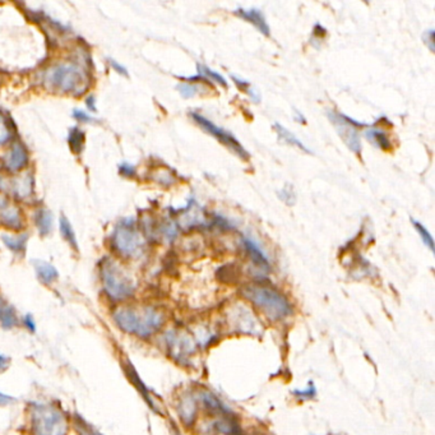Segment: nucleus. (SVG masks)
<instances>
[{
  "mask_svg": "<svg viewBox=\"0 0 435 435\" xmlns=\"http://www.w3.org/2000/svg\"><path fill=\"white\" fill-rule=\"evenodd\" d=\"M14 193L21 198H27L32 193V178L26 175L23 178L15 180L13 184Z\"/></svg>",
  "mask_w": 435,
  "mask_h": 435,
  "instance_id": "22",
  "label": "nucleus"
},
{
  "mask_svg": "<svg viewBox=\"0 0 435 435\" xmlns=\"http://www.w3.org/2000/svg\"><path fill=\"white\" fill-rule=\"evenodd\" d=\"M73 117L77 119V120H79V122H83V123H89L92 120V117L89 115L87 112H84L82 110H74L73 112Z\"/></svg>",
  "mask_w": 435,
  "mask_h": 435,
  "instance_id": "34",
  "label": "nucleus"
},
{
  "mask_svg": "<svg viewBox=\"0 0 435 435\" xmlns=\"http://www.w3.org/2000/svg\"><path fill=\"white\" fill-rule=\"evenodd\" d=\"M73 428L77 431V435H103L98 431L92 428L89 422H84L81 417H76L74 420H72Z\"/></svg>",
  "mask_w": 435,
  "mask_h": 435,
  "instance_id": "26",
  "label": "nucleus"
},
{
  "mask_svg": "<svg viewBox=\"0 0 435 435\" xmlns=\"http://www.w3.org/2000/svg\"><path fill=\"white\" fill-rule=\"evenodd\" d=\"M228 323L233 331L245 335H258L263 330L253 311L239 303L233 305L228 311Z\"/></svg>",
  "mask_w": 435,
  "mask_h": 435,
  "instance_id": "10",
  "label": "nucleus"
},
{
  "mask_svg": "<svg viewBox=\"0 0 435 435\" xmlns=\"http://www.w3.org/2000/svg\"><path fill=\"white\" fill-rule=\"evenodd\" d=\"M35 223L41 235H48L53 228V214L45 208H40L35 212Z\"/></svg>",
  "mask_w": 435,
  "mask_h": 435,
  "instance_id": "19",
  "label": "nucleus"
},
{
  "mask_svg": "<svg viewBox=\"0 0 435 435\" xmlns=\"http://www.w3.org/2000/svg\"><path fill=\"white\" fill-rule=\"evenodd\" d=\"M249 300L271 322H283L292 316V305L280 291L264 285H249L242 289Z\"/></svg>",
  "mask_w": 435,
  "mask_h": 435,
  "instance_id": "3",
  "label": "nucleus"
},
{
  "mask_svg": "<svg viewBox=\"0 0 435 435\" xmlns=\"http://www.w3.org/2000/svg\"><path fill=\"white\" fill-rule=\"evenodd\" d=\"M0 220L8 228L18 230L22 228V214L20 208L0 195Z\"/></svg>",
  "mask_w": 435,
  "mask_h": 435,
  "instance_id": "12",
  "label": "nucleus"
},
{
  "mask_svg": "<svg viewBox=\"0 0 435 435\" xmlns=\"http://www.w3.org/2000/svg\"><path fill=\"white\" fill-rule=\"evenodd\" d=\"M44 83L48 89L63 93H82L89 86V77L79 64L64 62L45 72Z\"/></svg>",
  "mask_w": 435,
  "mask_h": 435,
  "instance_id": "4",
  "label": "nucleus"
},
{
  "mask_svg": "<svg viewBox=\"0 0 435 435\" xmlns=\"http://www.w3.org/2000/svg\"><path fill=\"white\" fill-rule=\"evenodd\" d=\"M28 164V152L22 143H14L4 157V165L9 171H20Z\"/></svg>",
  "mask_w": 435,
  "mask_h": 435,
  "instance_id": "14",
  "label": "nucleus"
},
{
  "mask_svg": "<svg viewBox=\"0 0 435 435\" xmlns=\"http://www.w3.org/2000/svg\"><path fill=\"white\" fill-rule=\"evenodd\" d=\"M176 90L179 91L180 95L184 98H192L200 93V86L193 82H181L176 86Z\"/></svg>",
  "mask_w": 435,
  "mask_h": 435,
  "instance_id": "27",
  "label": "nucleus"
},
{
  "mask_svg": "<svg viewBox=\"0 0 435 435\" xmlns=\"http://www.w3.org/2000/svg\"><path fill=\"white\" fill-rule=\"evenodd\" d=\"M165 342L170 355L178 363L183 364L190 363L194 355L198 353V349H202L194 333L181 330L167 332Z\"/></svg>",
  "mask_w": 435,
  "mask_h": 435,
  "instance_id": "6",
  "label": "nucleus"
},
{
  "mask_svg": "<svg viewBox=\"0 0 435 435\" xmlns=\"http://www.w3.org/2000/svg\"><path fill=\"white\" fill-rule=\"evenodd\" d=\"M101 281L106 297L115 305L124 304L134 295L136 285L131 276L112 259H105L103 263Z\"/></svg>",
  "mask_w": 435,
  "mask_h": 435,
  "instance_id": "5",
  "label": "nucleus"
},
{
  "mask_svg": "<svg viewBox=\"0 0 435 435\" xmlns=\"http://www.w3.org/2000/svg\"><path fill=\"white\" fill-rule=\"evenodd\" d=\"M83 143H84V134L78 128H73L70 134V145L72 151L74 153H79L82 151Z\"/></svg>",
  "mask_w": 435,
  "mask_h": 435,
  "instance_id": "25",
  "label": "nucleus"
},
{
  "mask_svg": "<svg viewBox=\"0 0 435 435\" xmlns=\"http://www.w3.org/2000/svg\"><path fill=\"white\" fill-rule=\"evenodd\" d=\"M59 226H60V233H62V236L67 240V242H70L72 247H74V248H78V242H77L76 234H74V230L72 228V225H70V220L65 217V216H62L60 217V221H59Z\"/></svg>",
  "mask_w": 435,
  "mask_h": 435,
  "instance_id": "23",
  "label": "nucleus"
},
{
  "mask_svg": "<svg viewBox=\"0 0 435 435\" xmlns=\"http://www.w3.org/2000/svg\"><path fill=\"white\" fill-rule=\"evenodd\" d=\"M273 129L276 131L277 137L278 139L283 142V143H286V145H294V147H297L299 148L300 151H303L305 153H309L311 155V150L309 147H306V145L300 141V139L297 138V136L294 134V133H291L287 128H285L283 125L280 124V123H275L273 125Z\"/></svg>",
  "mask_w": 435,
  "mask_h": 435,
  "instance_id": "16",
  "label": "nucleus"
},
{
  "mask_svg": "<svg viewBox=\"0 0 435 435\" xmlns=\"http://www.w3.org/2000/svg\"><path fill=\"white\" fill-rule=\"evenodd\" d=\"M176 233H178V230H176V226L174 225L173 222L166 223L165 228H164V236L169 242H171L176 238Z\"/></svg>",
  "mask_w": 435,
  "mask_h": 435,
  "instance_id": "32",
  "label": "nucleus"
},
{
  "mask_svg": "<svg viewBox=\"0 0 435 435\" xmlns=\"http://www.w3.org/2000/svg\"><path fill=\"white\" fill-rule=\"evenodd\" d=\"M364 136H365V138L368 139L372 145L378 147V148L383 150V151H388V150L392 148V142H391V139L388 137L387 133L384 131H382V129H378V128H370V129L365 131Z\"/></svg>",
  "mask_w": 435,
  "mask_h": 435,
  "instance_id": "17",
  "label": "nucleus"
},
{
  "mask_svg": "<svg viewBox=\"0 0 435 435\" xmlns=\"http://www.w3.org/2000/svg\"><path fill=\"white\" fill-rule=\"evenodd\" d=\"M234 13H235L239 18H242V21L252 23V25H253L261 34H263V35L267 36V37L271 36L270 25H268L267 20H266L264 14H263L259 9H257V8H249V9H245V8H238V9H235Z\"/></svg>",
  "mask_w": 435,
  "mask_h": 435,
  "instance_id": "11",
  "label": "nucleus"
},
{
  "mask_svg": "<svg viewBox=\"0 0 435 435\" xmlns=\"http://www.w3.org/2000/svg\"><path fill=\"white\" fill-rule=\"evenodd\" d=\"M8 365H9V360H8L4 355H1V353H0V372L6 370Z\"/></svg>",
  "mask_w": 435,
  "mask_h": 435,
  "instance_id": "38",
  "label": "nucleus"
},
{
  "mask_svg": "<svg viewBox=\"0 0 435 435\" xmlns=\"http://www.w3.org/2000/svg\"><path fill=\"white\" fill-rule=\"evenodd\" d=\"M197 70H198V76L203 77L206 81H211V82L221 84L223 87H228V81L223 78V76H221L219 72L211 70L207 65L197 64Z\"/></svg>",
  "mask_w": 435,
  "mask_h": 435,
  "instance_id": "21",
  "label": "nucleus"
},
{
  "mask_svg": "<svg viewBox=\"0 0 435 435\" xmlns=\"http://www.w3.org/2000/svg\"><path fill=\"white\" fill-rule=\"evenodd\" d=\"M30 435H68L70 419L56 403L34 402L27 414Z\"/></svg>",
  "mask_w": 435,
  "mask_h": 435,
  "instance_id": "2",
  "label": "nucleus"
},
{
  "mask_svg": "<svg viewBox=\"0 0 435 435\" xmlns=\"http://www.w3.org/2000/svg\"><path fill=\"white\" fill-rule=\"evenodd\" d=\"M278 197H280V200H283V203H286L287 206H292V204L295 203V200H297V195L294 193V188L289 186V184H286V186L283 188V190L278 193Z\"/></svg>",
  "mask_w": 435,
  "mask_h": 435,
  "instance_id": "30",
  "label": "nucleus"
},
{
  "mask_svg": "<svg viewBox=\"0 0 435 435\" xmlns=\"http://www.w3.org/2000/svg\"><path fill=\"white\" fill-rule=\"evenodd\" d=\"M242 245L248 253L249 258L252 259V262L256 264L259 270L268 271L270 270V259L267 254L263 252L261 245L253 240L252 238H244L242 239Z\"/></svg>",
  "mask_w": 435,
  "mask_h": 435,
  "instance_id": "15",
  "label": "nucleus"
},
{
  "mask_svg": "<svg viewBox=\"0 0 435 435\" xmlns=\"http://www.w3.org/2000/svg\"><path fill=\"white\" fill-rule=\"evenodd\" d=\"M120 170H122V173L123 175H133L134 174V167L133 166L129 165V164H123L122 167H120Z\"/></svg>",
  "mask_w": 435,
  "mask_h": 435,
  "instance_id": "35",
  "label": "nucleus"
},
{
  "mask_svg": "<svg viewBox=\"0 0 435 435\" xmlns=\"http://www.w3.org/2000/svg\"><path fill=\"white\" fill-rule=\"evenodd\" d=\"M111 67L114 68V70H117L118 73L120 74H126V70H125L123 65H120L118 62H115V60H110Z\"/></svg>",
  "mask_w": 435,
  "mask_h": 435,
  "instance_id": "36",
  "label": "nucleus"
},
{
  "mask_svg": "<svg viewBox=\"0 0 435 435\" xmlns=\"http://www.w3.org/2000/svg\"><path fill=\"white\" fill-rule=\"evenodd\" d=\"M112 320L119 330L138 339H151L166 325V314L155 305H115Z\"/></svg>",
  "mask_w": 435,
  "mask_h": 435,
  "instance_id": "1",
  "label": "nucleus"
},
{
  "mask_svg": "<svg viewBox=\"0 0 435 435\" xmlns=\"http://www.w3.org/2000/svg\"><path fill=\"white\" fill-rule=\"evenodd\" d=\"M424 42H425V45H428L430 51H434V31L433 30L425 31Z\"/></svg>",
  "mask_w": 435,
  "mask_h": 435,
  "instance_id": "33",
  "label": "nucleus"
},
{
  "mask_svg": "<svg viewBox=\"0 0 435 435\" xmlns=\"http://www.w3.org/2000/svg\"><path fill=\"white\" fill-rule=\"evenodd\" d=\"M200 398L193 394H186L183 396L178 405V413L181 422L184 425H192L197 419V413L200 410Z\"/></svg>",
  "mask_w": 435,
  "mask_h": 435,
  "instance_id": "13",
  "label": "nucleus"
},
{
  "mask_svg": "<svg viewBox=\"0 0 435 435\" xmlns=\"http://www.w3.org/2000/svg\"><path fill=\"white\" fill-rule=\"evenodd\" d=\"M231 78H233V81L235 82L236 86H238L240 90L244 91L245 93H248L249 96H250V98H252L253 101L258 103V101L261 100L259 95L257 93L256 91L253 90V89L250 87V82L245 81V79H242L240 77L231 76Z\"/></svg>",
  "mask_w": 435,
  "mask_h": 435,
  "instance_id": "28",
  "label": "nucleus"
},
{
  "mask_svg": "<svg viewBox=\"0 0 435 435\" xmlns=\"http://www.w3.org/2000/svg\"><path fill=\"white\" fill-rule=\"evenodd\" d=\"M34 264H35L36 275L40 278L41 283L50 285L58 280L59 273L53 264L45 262V261H35Z\"/></svg>",
  "mask_w": 435,
  "mask_h": 435,
  "instance_id": "18",
  "label": "nucleus"
},
{
  "mask_svg": "<svg viewBox=\"0 0 435 435\" xmlns=\"http://www.w3.org/2000/svg\"><path fill=\"white\" fill-rule=\"evenodd\" d=\"M112 244L119 254L125 258H137L143 252V239L133 223L125 221L118 225L112 235Z\"/></svg>",
  "mask_w": 435,
  "mask_h": 435,
  "instance_id": "8",
  "label": "nucleus"
},
{
  "mask_svg": "<svg viewBox=\"0 0 435 435\" xmlns=\"http://www.w3.org/2000/svg\"><path fill=\"white\" fill-rule=\"evenodd\" d=\"M327 117L331 120L332 124L335 125L339 137L344 141L349 150L356 155H361L363 145H361V136L358 128H365L366 123H361L358 120L341 114L339 111L330 110L327 112Z\"/></svg>",
  "mask_w": 435,
  "mask_h": 435,
  "instance_id": "7",
  "label": "nucleus"
},
{
  "mask_svg": "<svg viewBox=\"0 0 435 435\" xmlns=\"http://www.w3.org/2000/svg\"><path fill=\"white\" fill-rule=\"evenodd\" d=\"M294 394L300 400H311L316 396V387L313 384H309L305 389H297Z\"/></svg>",
  "mask_w": 435,
  "mask_h": 435,
  "instance_id": "31",
  "label": "nucleus"
},
{
  "mask_svg": "<svg viewBox=\"0 0 435 435\" xmlns=\"http://www.w3.org/2000/svg\"><path fill=\"white\" fill-rule=\"evenodd\" d=\"M190 117L193 119L195 124L202 128L203 131H207L209 136L214 137L220 143L226 145L230 151L235 153L236 156H239L242 160H249L250 156H249L248 151L242 147V143L230 131H225L223 128L214 124V122H211L209 119L200 115L198 112H190Z\"/></svg>",
  "mask_w": 435,
  "mask_h": 435,
  "instance_id": "9",
  "label": "nucleus"
},
{
  "mask_svg": "<svg viewBox=\"0 0 435 435\" xmlns=\"http://www.w3.org/2000/svg\"><path fill=\"white\" fill-rule=\"evenodd\" d=\"M12 137V129L8 119L0 110V145H4Z\"/></svg>",
  "mask_w": 435,
  "mask_h": 435,
  "instance_id": "29",
  "label": "nucleus"
},
{
  "mask_svg": "<svg viewBox=\"0 0 435 435\" xmlns=\"http://www.w3.org/2000/svg\"><path fill=\"white\" fill-rule=\"evenodd\" d=\"M411 223H413L415 230L417 231V234L420 236V239H422V242H424V245L428 247L430 252H433V250H434V242H433V238L430 235L428 228H425L422 222L415 220L413 217H411Z\"/></svg>",
  "mask_w": 435,
  "mask_h": 435,
  "instance_id": "24",
  "label": "nucleus"
},
{
  "mask_svg": "<svg viewBox=\"0 0 435 435\" xmlns=\"http://www.w3.org/2000/svg\"><path fill=\"white\" fill-rule=\"evenodd\" d=\"M295 119H297L299 123H301V124H305V123H306V120H305L304 117H303V115H301V112H299V111L295 112Z\"/></svg>",
  "mask_w": 435,
  "mask_h": 435,
  "instance_id": "39",
  "label": "nucleus"
},
{
  "mask_svg": "<svg viewBox=\"0 0 435 435\" xmlns=\"http://www.w3.org/2000/svg\"><path fill=\"white\" fill-rule=\"evenodd\" d=\"M1 240L6 244L8 249H11L14 253H22L26 249L27 244V234H21V235H3Z\"/></svg>",
  "mask_w": 435,
  "mask_h": 435,
  "instance_id": "20",
  "label": "nucleus"
},
{
  "mask_svg": "<svg viewBox=\"0 0 435 435\" xmlns=\"http://www.w3.org/2000/svg\"><path fill=\"white\" fill-rule=\"evenodd\" d=\"M12 401H13L12 397H9L7 394H0V406H6V405H9Z\"/></svg>",
  "mask_w": 435,
  "mask_h": 435,
  "instance_id": "37",
  "label": "nucleus"
}]
</instances>
